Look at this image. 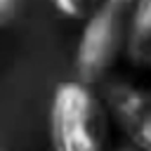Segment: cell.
<instances>
[{
	"label": "cell",
	"instance_id": "obj_1",
	"mask_svg": "<svg viewBox=\"0 0 151 151\" xmlns=\"http://www.w3.org/2000/svg\"><path fill=\"white\" fill-rule=\"evenodd\" d=\"M50 137L54 151H104V113L90 85L59 83L50 106Z\"/></svg>",
	"mask_w": 151,
	"mask_h": 151
},
{
	"label": "cell",
	"instance_id": "obj_2",
	"mask_svg": "<svg viewBox=\"0 0 151 151\" xmlns=\"http://www.w3.org/2000/svg\"><path fill=\"white\" fill-rule=\"evenodd\" d=\"M132 7L134 0H104L85 19V28L76 50V68L80 83L92 85L111 71L123 50Z\"/></svg>",
	"mask_w": 151,
	"mask_h": 151
},
{
	"label": "cell",
	"instance_id": "obj_3",
	"mask_svg": "<svg viewBox=\"0 0 151 151\" xmlns=\"http://www.w3.org/2000/svg\"><path fill=\"white\" fill-rule=\"evenodd\" d=\"M130 52L134 57H149L151 54V0H134L132 14H130Z\"/></svg>",
	"mask_w": 151,
	"mask_h": 151
},
{
	"label": "cell",
	"instance_id": "obj_4",
	"mask_svg": "<svg viewBox=\"0 0 151 151\" xmlns=\"http://www.w3.org/2000/svg\"><path fill=\"white\" fill-rule=\"evenodd\" d=\"M52 2L54 9L66 19H87L97 7V0H52Z\"/></svg>",
	"mask_w": 151,
	"mask_h": 151
},
{
	"label": "cell",
	"instance_id": "obj_5",
	"mask_svg": "<svg viewBox=\"0 0 151 151\" xmlns=\"http://www.w3.org/2000/svg\"><path fill=\"white\" fill-rule=\"evenodd\" d=\"M17 17V0H0V28Z\"/></svg>",
	"mask_w": 151,
	"mask_h": 151
},
{
	"label": "cell",
	"instance_id": "obj_6",
	"mask_svg": "<svg viewBox=\"0 0 151 151\" xmlns=\"http://www.w3.org/2000/svg\"><path fill=\"white\" fill-rule=\"evenodd\" d=\"M139 139H142L144 151H151V116L144 118V123L139 125Z\"/></svg>",
	"mask_w": 151,
	"mask_h": 151
},
{
	"label": "cell",
	"instance_id": "obj_7",
	"mask_svg": "<svg viewBox=\"0 0 151 151\" xmlns=\"http://www.w3.org/2000/svg\"><path fill=\"white\" fill-rule=\"evenodd\" d=\"M120 151H137V149H132V146H127V149H120Z\"/></svg>",
	"mask_w": 151,
	"mask_h": 151
},
{
	"label": "cell",
	"instance_id": "obj_8",
	"mask_svg": "<svg viewBox=\"0 0 151 151\" xmlns=\"http://www.w3.org/2000/svg\"><path fill=\"white\" fill-rule=\"evenodd\" d=\"M149 59H151V54H149Z\"/></svg>",
	"mask_w": 151,
	"mask_h": 151
}]
</instances>
